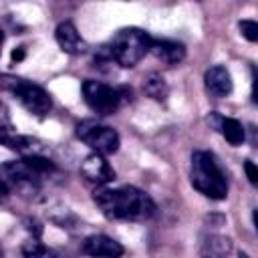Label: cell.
<instances>
[{
  "instance_id": "obj_18",
  "label": "cell",
  "mask_w": 258,
  "mask_h": 258,
  "mask_svg": "<svg viewBox=\"0 0 258 258\" xmlns=\"http://www.w3.org/2000/svg\"><path fill=\"white\" fill-rule=\"evenodd\" d=\"M252 101L258 105V69L252 67Z\"/></svg>"
},
{
  "instance_id": "obj_1",
  "label": "cell",
  "mask_w": 258,
  "mask_h": 258,
  "mask_svg": "<svg viewBox=\"0 0 258 258\" xmlns=\"http://www.w3.org/2000/svg\"><path fill=\"white\" fill-rule=\"evenodd\" d=\"M93 200L109 220L145 222L157 210L151 196L135 185L99 187L95 189Z\"/></svg>"
},
{
  "instance_id": "obj_16",
  "label": "cell",
  "mask_w": 258,
  "mask_h": 258,
  "mask_svg": "<svg viewBox=\"0 0 258 258\" xmlns=\"http://www.w3.org/2000/svg\"><path fill=\"white\" fill-rule=\"evenodd\" d=\"M240 34L250 40V42H258V20H240L238 22Z\"/></svg>"
},
{
  "instance_id": "obj_5",
  "label": "cell",
  "mask_w": 258,
  "mask_h": 258,
  "mask_svg": "<svg viewBox=\"0 0 258 258\" xmlns=\"http://www.w3.org/2000/svg\"><path fill=\"white\" fill-rule=\"evenodd\" d=\"M77 137L83 143H87L93 149V153H101V155H113V153H117V149L121 145L119 133L113 127L101 125L91 119L81 121L77 125Z\"/></svg>"
},
{
  "instance_id": "obj_4",
  "label": "cell",
  "mask_w": 258,
  "mask_h": 258,
  "mask_svg": "<svg viewBox=\"0 0 258 258\" xmlns=\"http://www.w3.org/2000/svg\"><path fill=\"white\" fill-rule=\"evenodd\" d=\"M2 89L4 91H10L18 101L20 105L34 117H44L50 113L52 109V99L50 95L40 87V85H34L26 79H20V77H10V75H4L2 77Z\"/></svg>"
},
{
  "instance_id": "obj_19",
  "label": "cell",
  "mask_w": 258,
  "mask_h": 258,
  "mask_svg": "<svg viewBox=\"0 0 258 258\" xmlns=\"http://www.w3.org/2000/svg\"><path fill=\"white\" fill-rule=\"evenodd\" d=\"M24 46H16L14 50H12V62H18V60H22L24 58Z\"/></svg>"
},
{
  "instance_id": "obj_7",
  "label": "cell",
  "mask_w": 258,
  "mask_h": 258,
  "mask_svg": "<svg viewBox=\"0 0 258 258\" xmlns=\"http://www.w3.org/2000/svg\"><path fill=\"white\" fill-rule=\"evenodd\" d=\"M81 250L89 258H121L125 254V248L121 242L105 236V234H93L83 240Z\"/></svg>"
},
{
  "instance_id": "obj_17",
  "label": "cell",
  "mask_w": 258,
  "mask_h": 258,
  "mask_svg": "<svg viewBox=\"0 0 258 258\" xmlns=\"http://www.w3.org/2000/svg\"><path fill=\"white\" fill-rule=\"evenodd\" d=\"M244 173H246L248 181H250L254 187H258V165H256L254 161H250V159L244 161Z\"/></svg>"
},
{
  "instance_id": "obj_8",
  "label": "cell",
  "mask_w": 258,
  "mask_h": 258,
  "mask_svg": "<svg viewBox=\"0 0 258 258\" xmlns=\"http://www.w3.org/2000/svg\"><path fill=\"white\" fill-rule=\"evenodd\" d=\"M81 173L89 183H95V185H105L115 179V169L101 153L87 155L81 163Z\"/></svg>"
},
{
  "instance_id": "obj_22",
  "label": "cell",
  "mask_w": 258,
  "mask_h": 258,
  "mask_svg": "<svg viewBox=\"0 0 258 258\" xmlns=\"http://www.w3.org/2000/svg\"><path fill=\"white\" fill-rule=\"evenodd\" d=\"M208 258H216V256H208Z\"/></svg>"
},
{
  "instance_id": "obj_6",
  "label": "cell",
  "mask_w": 258,
  "mask_h": 258,
  "mask_svg": "<svg viewBox=\"0 0 258 258\" xmlns=\"http://www.w3.org/2000/svg\"><path fill=\"white\" fill-rule=\"evenodd\" d=\"M83 99L91 111L97 115H113L123 103L121 89H113L101 81H85L83 83Z\"/></svg>"
},
{
  "instance_id": "obj_15",
  "label": "cell",
  "mask_w": 258,
  "mask_h": 258,
  "mask_svg": "<svg viewBox=\"0 0 258 258\" xmlns=\"http://www.w3.org/2000/svg\"><path fill=\"white\" fill-rule=\"evenodd\" d=\"M208 248H210L212 254L224 256V254H228V252L232 250V242H230L228 238H224V236H212V238L208 240Z\"/></svg>"
},
{
  "instance_id": "obj_2",
  "label": "cell",
  "mask_w": 258,
  "mask_h": 258,
  "mask_svg": "<svg viewBox=\"0 0 258 258\" xmlns=\"http://www.w3.org/2000/svg\"><path fill=\"white\" fill-rule=\"evenodd\" d=\"M151 42L153 38L145 30L129 26V28H121L119 32H115V36L109 40L105 50L109 58L117 62L119 67L133 69L135 64L143 60L147 52H151Z\"/></svg>"
},
{
  "instance_id": "obj_20",
  "label": "cell",
  "mask_w": 258,
  "mask_h": 258,
  "mask_svg": "<svg viewBox=\"0 0 258 258\" xmlns=\"http://www.w3.org/2000/svg\"><path fill=\"white\" fill-rule=\"evenodd\" d=\"M252 220H254V226H256V232H258V210H254V214H252Z\"/></svg>"
},
{
  "instance_id": "obj_11",
  "label": "cell",
  "mask_w": 258,
  "mask_h": 258,
  "mask_svg": "<svg viewBox=\"0 0 258 258\" xmlns=\"http://www.w3.org/2000/svg\"><path fill=\"white\" fill-rule=\"evenodd\" d=\"M151 54L155 58H159L161 62L173 67V64H179L185 58V46L181 42H175V40L153 38V42H151Z\"/></svg>"
},
{
  "instance_id": "obj_14",
  "label": "cell",
  "mask_w": 258,
  "mask_h": 258,
  "mask_svg": "<svg viewBox=\"0 0 258 258\" xmlns=\"http://www.w3.org/2000/svg\"><path fill=\"white\" fill-rule=\"evenodd\" d=\"M22 256L24 258H58L52 248L44 246L36 238H32V240H28V242L22 244Z\"/></svg>"
},
{
  "instance_id": "obj_12",
  "label": "cell",
  "mask_w": 258,
  "mask_h": 258,
  "mask_svg": "<svg viewBox=\"0 0 258 258\" xmlns=\"http://www.w3.org/2000/svg\"><path fill=\"white\" fill-rule=\"evenodd\" d=\"M208 121L214 125V129H218V131L224 135V139H226L230 145L238 147V145L244 143V139H246V131H244V127H242V123H240L238 119H232V117H220V115L214 113V115H210Z\"/></svg>"
},
{
  "instance_id": "obj_13",
  "label": "cell",
  "mask_w": 258,
  "mask_h": 258,
  "mask_svg": "<svg viewBox=\"0 0 258 258\" xmlns=\"http://www.w3.org/2000/svg\"><path fill=\"white\" fill-rule=\"evenodd\" d=\"M143 91L147 97L155 99V101H165L167 95H169V87L165 83V79L157 73H151L143 79Z\"/></svg>"
},
{
  "instance_id": "obj_10",
  "label": "cell",
  "mask_w": 258,
  "mask_h": 258,
  "mask_svg": "<svg viewBox=\"0 0 258 258\" xmlns=\"http://www.w3.org/2000/svg\"><path fill=\"white\" fill-rule=\"evenodd\" d=\"M54 38L60 50H64L67 54H83L87 50V42L83 40V36L79 34L77 26L71 20H62L54 28Z\"/></svg>"
},
{
  "instance_id": "obj_3",
  "label": "cell",
  "mask_w": 258,
  "mask_h": 258,
  "mask_svg": "<svg viewBox=\"0 0 258 258\" xmlns=\"http://www.w3.org/2000/svg\"><path fill=\"white\" fill-rule=\"evenodd\" d=\"M189 181L202 196L210 200H224L228 196V179L214 155L208 151H194Z\"/></svg>"
},
{
  "instance_id": "obj_9",
  "label": "cell",
  "mask_w": 258,
  "mask_h": 258,
  "mask_svg": "<svg viewBox=\"0 0 258 258\" xmlns=\"http://www.w3.org/2000/svg\"><path fill=\"white\" fill-rule=\"evenodd\" d=\"M204 83H206V91L210 97L214 99H224L232 93L234 83H232V75L224 64H214L206 71L204 75Z\"/></svg>"
},
{
  "instance_id": "obj_21",
  "label": "cell",
  "mask_w": 258,
  "mask_h": 258,
  "mask_svg": "<svg viewBox=\"0 0 258 258\" xmlns=\"http://www.w3.org/2000/svg\"><path fill=\"white\" fill-rule=\"evenodd\" d=\"M240 258H248V256H246V254H244V252H240Z\"/></svg>"
}]
</instances>
